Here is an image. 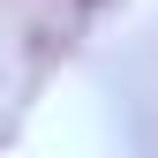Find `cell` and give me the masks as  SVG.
Masks as SVG:
<instances>
[{
    "instance_id": "cell-1",
    "label": "cell",
    "mask_w": 158,
    "mask_h": 158,
    "mask_svg": "<svg viewBox=\"0 0 158 158\" xmlns=\"http://www.w3.org/2000/svg\"><path fill=\"white\" fill-rule=\"evenodd\" d=\"M90 8H98V0H90Z\"/></svg>"
}]
</instances>
